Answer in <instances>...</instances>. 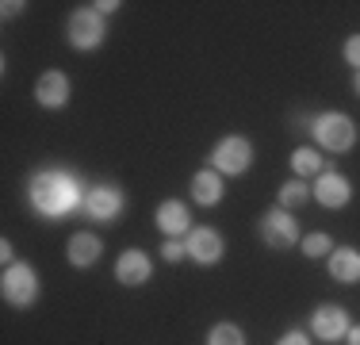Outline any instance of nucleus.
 Masks as SVG:
<instances>
[{"instance_id":"14","label":"nucleus","mask_w":360,"mask_h":345,"mask_svg":"<svg viewBox=\"0 0 360 345\" xmlns=\"http://www.w3.org/2000/svg\"><path fill=\"white\" fill-rule=\"evenodd\" d=\"M158 227L165 230V234L180 238V234L188 230V207H184V203H176V200L161 203V207H158Z\"/></svg>"},{"instance_id":"4","label":"nucleus","mask_w":360,"mask_h":345,"mask_svg":"<svg viewBox=\"0 0 360 345\" xmlns=\"http://www.w3.org/2000/svg\"><path fill=\"white\" fill-rule=\"evenodd\" d=\"M211 161H215L219 172H245V169H250V161H253V146L245 142V138L230 134V138H222V142L215 146Z\"/></svg>"},{"instance_id":"1","label":"nucleus","mask_w":360,"mask_h":345,"mask_svg":"<svg viewBox=\"0 0 360 345\" xmlns=\"http://www.w3.org/2000/svg\"><path fill=\"white\" fill-rule=\"evenodd\" d=\"M31 203L42 215H65L77 203V180L70 172H39L31 180Z\"/></svg>"},{"instance_id":"13","label":"nucleus","mask_w":360,"mask_h":345,"mask_svg":"<svg viewBox=\"0 0 360 345\" xmlns=\"http://www.w3.org/2000/svg\"><path fill=\"white\" fill-rule=\"evenodd\" d=\"M330 276L341 284H356L360 280V253L356 249H338V253L330 257Z\"/></svg>"},{"instance_id":"7","label":"nucleus","mask_w":360,"mask_h":345,"mask_svg":"<svg viewBox=\"0 0 360 345\" xmlns=\"http://www.w3.org/2000/svg\"><path fill=\"white\" fill-rule=\"evenodd\" d=\"M100 39H104V23H100L96 12H77L70 20V42L77 50H92L100 46Z\"/></svg>"},{"instance_id":"26","label":"nucleus","mask_w":360,"mask_h":345,"mask_svg":"<svg viewBox=\"0 0 360 345\" xmlns=\"http://www.w3.org/2000/svg\"><path fill=\"white\" fill-rule=\"evenodd\" d=\"M356 92H360V77H356Z\"/></svg>"},{"instance_id":"21","label":"nucleus","mask_w":360,"mask_h":345,"mask_svg":"<svg viewBox=\"0 0 360 345\" xmlns=\"http://www.w3.org/2000/svg\"><path fill=\"white\" fill-rule=\"evenodd\" d=\"M161 253H165V261H180V257L188 253V246H180L176 238H169V242H165V249H161Z\"/></svg>"},{"instance_id":"11","label":"nucleus","mask_w":360,"mask_h":345,"mask_svg":"<svg viewBox=\"0 0 360 345\" xmlns=\"http://www.w3.org/2000/svg\"><path fill=\"white\" fill-rule=\"evenodd\" d=\"M188 253H192L200 265H215L222 257V238L215 234V230H192V238H188Z\"/></svg>"},{"instance_id":"17","label":"nucleus","mask_w":360,"mask_h":345,"mask_svg":"<svg viewBox=\"0 0 360 345\" xmlns=\"http://www.w3.org/2000/svg\"><path fill=\"white\" fill-rule=\"evenodd\" d=\"M307 196H311V188H307L303 180H288V184L280 188V207H303Z\"/></svg>"},{"instance_id":"2","label":"nucleus","mask_w":360,"mask_h":345,"mask_svg":"<svg viewBox=\"0 0 360 345\" xmlns=\"http://www.w3.org/2000/svg\"><path fill=\"white\" fill-rule=\"evenodd\" d=\"M314 138H319L326 150L341 153V150H349V146L356 142V127H353V119H349V115L330 111V115H319V119H314Z\"/></svg>"},{"instance_id":"18","label":"nucleus","mask_w":360,"mask_h":345,"mask_svg":"<svg viewBox=\"0 0 360 345\" xmlns=\"http://www.w3.org/2000/svg\"><path fill=\"white\" fill-rule=\"evenodd\" d=\"M207 345H245V334L238 330V326H230V322H219L215 330H211Z\"/></svg>"},{"instance_id":"20","label":"nucleus","mask_w":360,"mask_h":345,"mask_svg":"<svg viewBox=\"0 0 360 345\" xmlns=\"http://www.w3.org/2000/svg\"><path fill=\"white\" fill-rule=\"evenodd\" d=\"M303 253H307V257L330 253V238H326V234H307V238H303Z\"/></svg>"},{"instance_id":"25","label":"nucleus","mask_w":360,"mask_h":345,"mask_svg":"<svg viewBox=\"0 0 360 345\" xmlns=\"http://www.w3.org/2000/svg\"><path fill=\"white\" fill-rule=\"evenodd\" d=\"M349 345H360V326H356V330H349Z\"/></svg>"},{"instance_id":"19","label":"nucleus","mask_w":360,"mask_h":345,"mask_svg":"<svg viewBox=\"0 0 360 345\" xmlns=\"http://www.w3.org/2000/svg\"><path fill=\"white\" fill-rule=\"evenodd\" d=\"M291 169L299 172V177H307V172H319L322 169V158L314 150H295L291 153Z\"/></svg>"},{"instance_id":"22","label":"nucleus","mask_w":360,"mask_h":345,"mask_svg":"<svg viewBox=\"0 0 360 345\" xmlns=\"http://www.w3.org/2000/svg\"><path fill=\"white\" fill-rule=\"evenodd\" d=\"M345 58H349L353 65H360V34H353V39L345 42Z\"/></svg>"},{"instance_id":"9","label":"nucleus","mask_w":360,"mask_h":345,"mask_svg":"<svg viewBox=\"0 0 360 345\" xmlns=\"http://www.w3.org/2000/svg\"><path fill=\"white\" fill-rule=\"evenodd\" d=\"M35 100L42 104V108H62L65 100H70V77L65 73H42L39 84H35Z\"/></svg>"},{"instance_id":"6","label":"nucleus","mask_w":360,"mask_h":345,"mask_svg":"<svg viewBox=\"0 0 360 345\" xmlns=\"http://www.w3.org/2000/svg\"><path fill=\"white\" fill-rule=\"evenodd\" d=\"M119 211H123V192H119V188L100 184V188H92V192L84 196V215H89V219L108 222V219H115Z\"/></svg>"},{"instance_id":"3","label":"nucleus","mask_w":360,"mask_h":345,"mask_svg":"<svg viewBox=\"0 0 360 345\" xmlns=\"http://www.w3.org/2000/svg\"><path fill=\"white\" fill-rule=\"evenodd\" d=\"M0 291L12 307H31L39 296V276L31 265H8L4 280H0Z\"/></svg>"},{"instance_id":"16","label":"nucleus","mask_w":360,"mask_h":345,"mask_svg":"<svg viewBox=\"0 0 360 345\" xmlns=\"http://www.w3.org/2000/svg\"><path fill=\"white\" fill-rule=\"evenodd\" d=\"M192 196L200 203H219L222 200V180H219V172H211V169H203V172H195V180H192Z\"/></svg>"},{"instance_id":"12","label":"nucleus","mask_w":360,"mask_h":345,"mask_svg":"<svg viewBox=\"0 0 360 345\" xmlns=\"http://www.w3.org/2000/svg\"><path fill=\"white\" fill-rule=\"evenodd\" d=\"M150 257L146 253H139V249H127L123 257H119V265H115V276L123 284H146L150 280Z\"/></svg>"},{"instance_id":"15","label":"nucleus","mask_w":360,"mask_h":345,"mask_svg":"<svg viewBox=\"0 0 360 345\" xmlns=\"http://www.w3.org/2000/svg\"><path fill=\"white\" fill-rule=\"evenodd\" d=\"M100 257V238L96 234H73L70 238V261L77 269H84V265H92Z\"/></svg>"},{"instance_id":"5","label":"nucleus","mask_w":360,"mask_h":345,"mask_svg":"<svg viewBox=\"0 0 360 345\" xmlns=\"http://www.w3.org/2000/svg\"><path fill=\"white\" fill-rule=\"evenodd\" d=\"M261 234H264V242H269L272 249H291L295 238H299V227H295V219H291L288 211H269L264 215Z\"/></svg>"},{"instance_id":"10","label":"nucleus","mask_w":360,"mask_h":345,"mask_svg":"<svg viewBox=\"0 0 360 345\" xmlns=\"http://www.w3.org/2000/svg\"><path fill=\"white\" fill-rule=\"evenodd\" d=\"M314 196H319L322 207H345L349 203V180L338 177V172H322L319 184H314Z\"/></svg>"},{"instance_id":"24","label":"nucleus","mask_w":360,"mask_h":345,"mask_svg":"<svg viewBox=\"0 0 360 345\" xmlns=\"http://www.w3.org/2000/svg\"><path fill=\"white\" fill-rule=\"evenodd\" d=\"M0 257H4L8 265H12V242H0Z\"/></svg>"},{"instance_id":"8","label":"nucleus","mask_w":360,"mask_h":345,"mask_svg":"<svg viewBox=\"0 0 360 345\" xmlns=\"http://www.w3.org/2000/svg\"><path fill=\"white\" fill-rule=\"evenodd\" d=\"M311 326H314V334H319L322 341H333V338H341V334H349V315L341 307L326 303L311 315Z\"/></svg>"},{"instance_id":"23","label":"nucleus","mask_w":360,"mask_h":345,"mask_svg":"<svg viewBox=\"0 0 360 345\" xmlns=\"http://www.w3.org/2000/svg\"><path fill=\"white\" fill-rule=\"evenodd\" d=\"M276 345H311V341H307V334H299V330H291V334H284V338H280Z\"/></svg>"}]
</instances>
